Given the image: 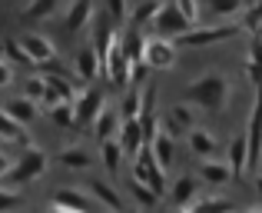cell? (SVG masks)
<instances>
[{
  "label": "cell",
  "instance_id": "cell-1",
  "mask_svg": "<svg viewBox=\"0 0 262 213\" xmlns=\"http://www.w3.org/2000/svg\"><path fill=\"white\" fill-rule=\"evenodd\" d=\"M186 100L203 110H212V113H219V110L229 107V77L226 73H203L199 80H192L189 87H186Z\"/></svg>",
  "mask_w": 262,
  "mask_h": 213
},
{
  "label": "cell",
  "instance_id": "cell-2",
  "mask_svg": "<svg viewBox=\"0 0 262 213\" xmlns=\"http://www.w3.org/2000/svg\"><path fill=\"white\" fill-rule=\"evenodd\" d=\"M47 167H50V160H47L43 150H40V147H27L24 153L13 160V167H10V173L4 177V183H10V187H24V183L43 177Z\"/></svg>",
  "mask_w": 262,
  "mask_h": 213
},
{
  "label": "cell",
  "instance_id": "cell-3",
  "mask_svg": "<svg viewBox=\"0 0 262 213\" xmlns=\"http://www.w3.org/2000/svg\"><path fill=\"white\" fill-rule=\"evenodd\" d=\"M243 33L239 24H223V27H189L183 37H176L179 47H209V44H219V40H232Z\"/></svg>",
  "mask_w": 262,
  "mask_h": 213
},
{
  "label": "cell",
  "instance_id": "cell-4",
  "mask_svg": "<svg viewBox=\"0 0 262 213\" xmlns=\"http://www.w3.org/2000/svg\"><path fill=\"white\" fill-rule=\"evenodd\" d=\"M153 27H156V33L160 37H183L186 30H189V20H186V13L179 10V4L176 0H166V4L160 7V13H156V20H153Z\"/></svg>",
  "mask_w": 262,
  "mask_h": 213
},
{
  "label": "cell",
  "instance_id": "cell-5",
  "mask_svg": "<svg viewBox=\"0 0 262 213\" xmlns=\"http://www.w3.org/2000/svg\"><path fill=\"white\" fill-rule=\"evenodd\" d=\"M146 64L153 67V70H169V67L176 64V44L173 37H149L146 44Z\"/></svg>",
  "mask_w": 262,
  "mask_h": 213
},
{
  "label": "cell",
  "instance_id": "cell-6",
  "mask_svg": "<svg viewBox=\"0 0 262 213\" xmlns=\"http://www.w3.org/2000/svg\"><path fill=\"white\" fill-rule=\"evenodd\" d=\"M249 170H256L262 163V87H256V107L249 117Z\"/></svg>",
  "mask_w": 262,
  "mask_h": 213
},
{
  "label": "cell",
  "instance_id": "cell-7",
  "mask_svg": "<svg viewBox=\"0 0 262 213\" xmlns=\"http://www.w3.org/2000/svg\"><path fill=\"white\" fill-rule=\"evenodd\" d=\"M106 107V100H103V90H96V87H90L77 97V127H93V120L100 117V110Z\"/></svg>",
  "mask_w": 262,
  "mask_h": 213
},
{
  "label": "cell",
  "instance_id": "cell-8",
  "mask_svg": "<svg viewBox=\"0 0 262 213\" xmlns=\"http://www.w3.org/2000/svg\"><path fill=\"white\" fill-rule=\"evenodd\" d=\"M20 40H24V47L30 50V57H33L37 67H50L53 60H57V47H53L50 37H43V33H24Z\"/></svg>",
  "mask_w": 262,
  "mask_h": 213
},
{
  "label": "cell",
  "instance_id": "cell-9",
  "mask_svg": "<svg viewBox=\"0 0 262 213\" xmlns=\"http://www.w3.org/2000/svg\"><path fill=\"white\" fill-rule=\"evenodd\" d=\"M73 67H77L80 80H86V84H90V80H96V77L103 73V57H100V50H96L93 44H90V47H80Z\"/></svg>",
  "mask_w": 262,
  "mask_h": 213
},
{
  "label": "cell",
  "instance_id": "cell-10",
  "mask_svg": "<svg viewBox=\"0 0 262 213\" xmlns=\"http://www.w3.org/2000/svg\"><path fill=\"white\" fill-rule=\"evenodd\" d=\"M90 17H93V0H73L70 10H67V17H63V33L67 37H77V33L90 24Z\"/></svg>",
  "mask_w": 262,
  "mask_h": 213
},
{
  "label": "cell",
  "instance_id": "cell-11",
  "mask_svg": "<svg viewBox=\"0 0 262 213\" xmlns=\"http://www.w3.org/2000/svg\"><path fill=\"white\" fill-rule=\"evenodd\" d=\"M77 87L70 84V80L67 77H47V100H43V107L50 110V107H57V104H63V100H73V104H77Z\"/></svg>",
  "mask_w": 262,
  "mask_h": 213
},
{
  "label": "cell",
  "instance_id": "cell-12",
  "mask_svg": "<svg viewBox=\"0 0 262 213\" xmlns=\"http://www.w3.org/2000/svg\"><path fill=\"white\" fill-rule=\"evenodd\" d=\"M120 127H123V113L120 110H113V107H103L100 110V117L93 120V133H96V140H110V137H120Z\"/></svg>",
  "mask_w": 262,
  "mask_h": 213
},
{
  "label": "cell",
  "instance_id": "cell-13",
  "mask_svg": "<svg viewBox=\"0 0 262 213\" xmlns=\"http://www.w3.org/2000/svg\"><path fill=\"white\" fill-rule=\"evenodd\" d=\"M120 143H123V150H126L129 157L140 153V147L146 143V130H143L140 117H133V120H123V127H120Z\"/></svg>",
  "mask_w": 262,
  "mask_h": 213
},
{
  "label": "cell",
  "instance_id": "cell-14",
  "mask_svg": "<svg viewBox=\"0 0 262 213\" xmlns=\"http://www.w3.org/2000/svg\"><path fill=\"white\" fill-rule=\"evenodd\" d=\"M199 177H203L209 187H223L226 180H232V167H229V160H212V157H206L203 163H199Z\"/></svg>",
  "mask_w": 262,
  "mask_h": 213
},
{
  "label": "cell",
  "instance_id": "cell-15",
  "mask_svg": "<svg viewBox=\"0 0 262 213\" xmlns=\"http://www.w3.org/2000/svg\"><path fill=\"white\" fill-rule=\"evenodd\" d=\"M229 167H232V173L243 180V173L249 170V133H239V137H232V143H229Z\"/></svg>",
  "mask_w": 262,
  "mask_h": 213
},
{
  "label": "cell",
  "instance_id": "cell-16",
  "mask_svg": "<svg viewBox=\"0 0 262 213\" xmlns=\"http://www.w3.org/2000/svg\"><path fill=\"white\" fill-rule=\"evenodd\" d=\"M186 140H189V150L199 157V160H206V157H216V133H209V130L203 127H192L189 133H186Z\"/></svg>",
  "mask_w": 262,
  "mask_h": 213
},
{
  "label": "cell",
  "instance_id": "cell-17",
  "mask_svg": "<svg viewBox=\"0 0 262 213\" xmlns=\"http://www.w3.org/2000/svg\"><path fill=\"white\" fill-rule=\"evenodd\" d=\"M196 193H199V180L196 177H179L173 183V203L179 210H192V203H196Z\"/></svg>",
  "mask_w": 262,
  "mask_h": 213
},
{
  "label": "cell",
  "instance_id": "cell-18",
  "mask_svg": "<svg viewBox=\"0 0 262 213\" xmlns=\"http://www.w3.org/2000/svg\"><path fill=\"white\" fill-rule=\"evenodd\" d=\"M192 127H196V110L186 107V104H173V107H169V120H166L169 133H189Z\"/></svg>",
  "mask_w": 262,
  "mask_h": 213
},
{
  "label": "cell",
  "instance_id": "cell-19",
  "mask_svg": "<svg viewBox=\"0 0 262 213\" xmlns=\"http://www.w3.org/2000/svg\"><path fill=\"white\" fill-rule=\"evenodd\" d=\"M50 210H73V213H86V210H93V203H90L83 193H77V190H60V193L50 200Z\"/></svg>",
  "mask_w": 262,
  "mask_h": 213
},
{
  "label": "cell",
  "instance_id": "cell-20",
  "mask_svg": "<svg viewBox=\"0 0 262 213\" xmlns=\"http://www.w3.org/2000/svg\"><path fill=\"white\" fill-rule=\"evenodd\" d=\"M57 4H60V0H30V4L20 10V20H27V24H40V20H50L53 13H57Z\"/></svg>",
  "mask_w": 262,
  "mask_h": 213
},
{
  "label": "cell",
  "instance_id": "cell-21",
  "mask_svg": "<svg viewBox=\"0 0 262 213\" xmlns=\"http://www.w3.org/2000/svg\"><path fill=\"white\" fill-rule=\"evenodd\" d=\"M146 44L149 40L143 37V27L129 24V30L123 33V50H126V57L129 60H146Z\"/></svg>",
  "mask_w": 262,
  "mask_h": 213
},
{
  "label": "cell",
  "instance_id": "cell-22",
  "mask_svg": "<svg viewBox=\"0 0 262 213\" xmlns=\"http://www.w3.org/2000/svg\"><path fill=\"white\" fill-rule=\"evenodd\" d=\"M129 193H133L136 207H143V210H153L156 203H160V190L146 180H136V177H133V183H129Z\"/></svg>",
  "mask_w": 262,
  "mask_h": 213
},
{
  "label": "cell",
  "instance_id": "cell-23",
  "mask_svg": "<svg viewBox=\"0 0 262 213\" xmlns=\"http://www.w3.org/2000/svg\"><path fill=\"white\" fill-rule=\"evenodd\" d=\"M123 143H120V137H110V140H103L100 143V157H103V167L110 170V173H116L120 170V163H123Z\"/></svg>",
  "mask_w": 262,
  "mask_h": 213
},
{
  "label": "cell",
  "instance_id": "cell-24",
  "mask_svg": "<svg viewBox=\"0 0 262 213\" xmlns=\"http://www.w3.org/2000/svg\"><path fill=\"white\" fill-rule=\"evenodd\" d=\"M90 193L100 200V207H106V210H113V213H120V210H123L120 193H116L113 187H106L103 180H90Z\"/></svg>",
  "mask_w": 262,
  "mask_h": 213
},
{
  "label": "cell",
  "instance_id": "cell-25",
  "mask_svg": "<svg viewBox=\"0 0 262 213\" xmlns=\"http://www.w3.org/2000/svg\"><path fill=\"white\" fill-rule=\"evenodd\" d=\"M160 7H163L160 0H140V4H136V10L129 13V24H133V27H143V30H146V27H153Z\"/></svg>",
  "mask_w": 262,
  "mask_h": 213
},
{
  "label": "cell",
  "instance_id": "cell-26",
  "mask_svg": "<svg viewBox=\"0 0 262 213\" xmlns=\"http://www.w3.org/2000/svg\"><path fill=\"white\" fill-rule=\"evenodd\" d=\"M149 143H153V153H156V160H160L163 167H169V163H173V157H176L173 133H169V130H160V133H156Z\"/></svg>",
  "mask_w": 262,
  "mask_h": 213
},
{
  "label": "cell",
  "instance_id": "cell-27",
  "mask_svg": "<svg viewBox=\"0 0 262 213\" xmlns=\"http://www.w3.org/2000/svg\"><path fill=\"white\" fill-rule=\"evenodd\" d=\"M7 110H10V113H13V120H20L24 127L37 120V100H30L27 93H24V97H13L10 104H7Z\"/></svg>",
  "mask_w": 262,
  "mask_h": 213
},
{
  "label": "cell",
  "instance_id": "cell-28",
  "mask_svg": "<svg viewBox=\"0 0 262 213\" xmlns=\"http://www.w3.org/2000/svg\"><path fill=\"white\" fill-rule=\"evenodd\" d=\"M47 113H50V120L57 123V127H67V130L77 127V104H73V100H63V104L50 107Z\"/></svg>",
  "mask_w": 262,
  "mask_h": 213
},
{
  "label": "cell",
  "instance_id": "cell-29",
  "mask_svg": "<svg viewBox=\"0 0 262 213\" xmlns=\"http://www.w3.org/2000/svg\"><path fill=\"white\" fill-rule=\"evenodd\" d=\"M57 160L63 163V167H70V170H86L90 167V153L83 147H63L57 153Z\"/></svg>",
  "mask_w": 262,
  "mask_h": 213
},
{
  "label": "cell",
  "instance_id": "cell-30",
  "mask_svg": "<svg viewBox=\"0 0 262 213\" xmlns=\"http://www.w3.org/2000/svg\"><path fill=\"white\" fill-rule=\"evenodd\" d=\"M4 53L10 64H20V67H37L30 57V50L24 47V40H4Z\"/></svg>",
  "mask_w": 262,
  "mask_h": 213
},
{
  "label": "cell",
  "instance_id": "cell-31",
  "mask_svg": "<svg viewBox=\"0 0 262 213\" xmlns=\"http://www.w3.org/2000/svg\"><path fill=\"white\" fill-rule=\"evenodd\" d=\"M0 137L4 140H24V123L13 120V113L7 107L0 110Z\"/></svg>",
  "mask_w": 262,
  "mask_h": 213
},
{
  "label": "cell",
  "instance_id": "cell-32",
  "mask_svg": "<svg viewBox=\"0 0 262 213\" xmlns=\"http://www.w3.org/2000/svg\"><path fill=\"white\" fill-rule=\"evenodd\" d=\"M120 113H123V120H133V117H140V113H143V93H140V90H129L126 97H123Z\"/></svg>",
  "mask_w": 262,
  "mask_h": 213
},
{
  "label": "cell",
  "instance_id": "cell-33",
  "mask_svg": "<svg viewBox=\"0 0 262 213\" xmlns=\"http://www.w3.org/2000/svg\"><path fill=\"white\" fill-rule=\"evenodd\" d=\"M209 7L216 17H236V13H243L246 0H209Z\"/></svg>",
  "mask_w": 262,
  "mask_h": 213
},
{
  "label": "cell",
  "instance_id": "cell-34",
  "mask_svg": "<svg viewBox=\"0 0 262 213\" xmlns=\"http://www.w3.org/2000/svg\"><path fill=\"white\" fill-rule=\"evenodd\" d=\"M24 93L30 100H37V104H43V100H47V77H40V73H37V77H27Z\"/></svg>",
  "mask_w": 262,
  "mask_h": 213
},
{
  "label": "cell",
  "instance_id": "cell-35",
  "mask_svg": "<svg viewBox=\"0 0 262 213\" xmlns=\"http://www.w3.org/2000/svg\"><path fill=\"white\" fill-rule=\"evenodd\" d=\"M192 210H232V200H223V197H196Z\"/></svg>",
  "mask_w": 262,
  "mask_h": 213
},
{
  "label": "cell",
  "instance_id": "cell-36",
  "mask_svg": "<svg viewBox=\"0 0 262 213\" xmlns=\"http://www.w3.org/2000/svg\"><path fill=\"white\" fill-rule=\"evenodd\" d=\"M20 203H24V197L17 193V187H10V183H7V187H0V213L20 207Z\"/></svg>",
  "mask_w": 262,
  "mask_h": 213
},
{
  "label": "cell",
  "instance_id": "cell-37",
  "mask_svg": "<svg viewBox=\"0 0 262 213\" xmlns=\"http://www.w3.org/2000/svg\"><path fill=\"white\" fill-rule=\"evenodd\" d=\"M106 13H110V20H113L116 27H120V24H126V17H129L126 0H106Z\"/></svg>",
  "mask_w": 262,
  "mask_h": 213
},
{
  "label": "cell",
  "instance_id": "cell-38",
  "mask_svg": "<svg viewBox=\"0 0 262 213\" xmlns=\"http://www.w3.org/2000/svg\"><path fill=\"white\" fill-rule=\"evenodd\" d=\"M149 70H153V67L146 64V60H133V64H129V84H146V77H149Z\"/></svg>",
  "mask_w": 262,
  "mask_h": 213
},
{
  "label": "cell",
  "instance_id": "cell-39",
  "mask_svg": "<svg viewBox=\"0 0 262 213\" xmlns=\"http://www.w3.org/2000/svg\"><path fill=\"white\" fill-rule=\"evenodd\" d=\"M176 4H179V10L186 13V20L196 27V20H199V4H196V0H176Z\"/></svg>",
  "mask_w": 262,
  "mask_h": 213
},
{
  "label": "cell",
  "instance_id": "cell-40",
  "mask_svg": "<svg viewBox=\"0 0 262 213\" xmlns=\"http://www.w3.org/2000/svg\"><path fill=\"white\" fill-rule=\"evenodd\" d=\"M246 24H249L252 30H256V27L262 24V0H256V4L249 7V13H246Z\"/></svg>",
  "mask_w": 262,
  "mask_h": 213
},
{
  "label": "cell",
  "instance_id": "cell-41",
  "mask_svg": "<svg viewBox=\"0 0 262 213\" xmlns=\"http://www.w3.org/2000/svg\"><path fill=\"white\" fill-rule=\"evenodd\" d=\"M246 73L252 77V84H256V87H262V64H256V60H249V64H246Z\"/></svg>",
  "mask_w": 262,
  "mask_h": 213
},
{
  "label": "cell",
  "instance_id": "cell-42",
  "mask_svg": "<svg viewBox=\"0 0 262 213\" xmlns=\"http://www.w3.org/2000/svg\"><path fill=\"white\" fill-rule=\"evenodd\" d=\"M13 80V67H10V60H0V87H7Z\"/></svg>",
  "mask_w": 262,
  "mask_h": 213
},
{
  "label": "cell",
  "instance_id": "cell-43",
  "mask_svg": "<svg viewBox=\"0 0 262 213\" xmlns=\"http://www.w3.org/2000/svg\"><path fill=\"white\" fill-rule=\"evenodd\" d=\"M10 167H13V160H10V157L4 153V150H0V180H4V177L10 173Z\"/></svg>",
  "mask_w": 262,
  "mask_h": 213
},
{
  "label": "cell",
  "instance_id": "cell-44",
  "mask_svg": "<svg viewBox=\"0 0 262 213\" xmlns=\"http://www.w3.org/2000/svg\"><path fill=\"white\" fill-rule=\"evenodd\" d=\"M249 60H256V64H262V40H259V37L252 40V50H249Z\"/></svg>",
  "mask_w": 262,
  "mask_h": 213
},
{
  "label": "cell",
  "instance_id": "cell-45",
  "mask_svg": "<svg viewBox=\"0 0 262 213\" xmlns=\"http://www.w3.org/2000/svg\"><path fill=\"white\" fill-rule=\"evenodd\" d=\"M256 37H259V40H262V24H259V27H256Z\"/></svg>",
  "mask_w": 262,
  "mask_h": 213
},
{
  "label": "cell",
  "instance_id": "cell-46",
  "mask_svg": "<svg viewBox=\"0 0 262 213\" xmlns=\"http://www.w3.org/2000/svg\"><path fill=\"white\" fill-rule=\"evenodd\" d=\"M259 190H262V173H259Z\"/></svg>",
  "mask_w": 262,
  "mask_h": 213
},
{
  "label": "cell",
  "instance_id": "cell-47",
  "mask_svg": "<svg viewBox=\"0 0 262 213\" xmlns=\"http://www.w3.org/2000/svg\"><path fill=\"white\" fill-rule=\"evenodd\" d=\"M0 140H4V137H0Z\"/></svg>",
  "mask_w": 262,
  "mask_h": 213
}]
</instances>
